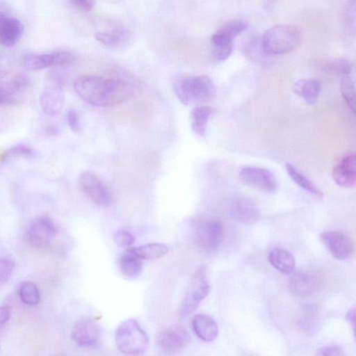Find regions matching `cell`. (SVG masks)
Segmentation results:
<instances>
[{"mask_svg": "<svg viewBox=\"0 0 356 356\" xmlns=\"http://www.w3.org/2000/svg\"><path fill=\"white\" fill-rule=\"evenodd\" d=\"M341 95L349 109L355 113V90L352 79L348 76H342L340 82Z\"/></svg>", "mask_w": 356, "mask_h": 356, "instance_id": "f1b7e54d", "label": "cell"}, {"mask_svg": "<svg viewBox=\"0 0 356 356\" xmlns=\"http://www.w3.org/2000/svg\"><path fill=\"white\" fill-rule=\"evenodd\" d=\"M9 152L10 154H12L15 156L25 158H33L35 156V153L32 148L22 143L14 145L11 147Z\"/></svg>", "mask_w": 356, "mask_h": 356, "instance_id": "e575fe53", "label": "cell"}, {"mask_svg": "<svg viewBox=\"0 0 356 356\" xmlns=\"http://www.w3.org/2000/svg\"><path fill=\"white\" fill-rule=\"evenodd\" d=\"M114 242L120 247L130 246L134 243L135 237L129 232L125 229H120L113 235Z\"/></svg>", "mask_w": 356, "mask_h": 356, "instance_id": "d6a6232c", "label": "cell"}, {"mask_svg": "<svg viewBox=\"0 0 356 356\" xmlns=\"http://www.w3.org/2000/svg\"><path fill=\"white\" fill-rule=\"evenodd\" d=\"M328 68L341 76L348 75L351 72L350 63L343 58H338L332 60L328 64Z\"/></svg>", "mask_w": 356, "mask_h": 356, "instance_id": "1f68e13d", "label": "cell"}, {"mask_svg": "<svg viewBox=\"0 0 356 356\" xmlns=\"http://www.w3.org/2000/svg\"><path fill=\"white\" fill-rule=\"evenodd\" d=\"M119 267L121 273L124 277L134 280L138 278L142 273L143 262L140 257L127 249L120 257Z\"/></svg>", "mask_w": 356, "mask_h": 356, "instance_id": "7402d4cb", "label": "cell"}, {"mask_svg": "<svg viewBox=\"0 0 356 356\" xmlns=\"http://www.w3.org/2000/svg\"><path fill=\"white\" fill-rule=\"evenodd\" d=\"M174 92L184 105L201 104L212 101L216 94L213 81L206 75L179 78L173 84Z\"/></svg>", "mask_w": 356, "mask_h": 356, "instance_id": "7a4b0ae2", "label": "cell"}, {"mask_svg": "<svg viewBox=\"0 0 356 356\" xmlns=\"http://www.w3.org/2000/svg\"><path fill=\"white\" fill-rule=\"evenodd\" d=\"M39 102L42 111L49 116H56L62 110L64 90L62 79L57 72H51L47 77Z\"/></svg>", "mask_w": 356, "mask_h": 356, "instance_id": "8992f818", "label": "cell"}, {"mask_svg": "<svg viewBox=\"0 0 356 356\" xmlns=\"http://www.w3.org/2000/svg\"><path fill=\"white\" fill-rule=\"evenodd\" d=\"M285 167L289 176L297 185L316 197H323V193L294 165L286 163Z\"/></svg>", "mask_w": 356, "mask_h": 356, "instance_id": "4316f807", "label": "cell"}, {"mask_svg": "<svg viewBox=\"0 0 356 356\" xmlns=\"http://www.w3.org/2000/svg\"><path fill=\"white\" fill-rule=\"evenodd\" d=\"M192 326L196 335L202 341L211 342L218 337V325L209 315L204 314L195 315L192 320Z\"/></svg>", "mask_w": 356, "mask_h": 356, "instance_id": "ac0fdd59", "label": "cell"}, {"mask_svg": "<svg viewBox=\"0 0 356 356\" xmlns=\"http://www.w3.org/2000/svg\"><path fill=\"white\" fill-rule=\"evenodd\" d=\"M95 39L108 47H116L128 38V32L121 26L114 27L111 31H99L95 33Z\"/></svg>", "mask_w": 356, "mask_h": 356, "instance_id": "484cf974", "label": "cell"}, {"mask_svg": "<svg viewBox=\"0 0 356 356\" xmlns=\"http://www.w3.org/2000/svg\"><path fill=\"white\" fill-rule=\"evenodd\" d=\"M288 286L294 295L305 296L313 292L315 283L309 273L305 271H296L291 273L288 280Z\"/></svg>", "mask_w": 356, "mask_h": 356, "instance_id": "ffe728a7", "label": "cell"}, {"mask_svg": "<svg viewBox=\"0 0 356 356\" xmlns=\"http://www.w3.org/2000/svg\"><path fill=\"white\" fill-rule=\"evenodd\" d=\"M74 60V56L66 51L39 54H27L22 58L24 66L31 70H42L52 66H65L72 64Z\"/></svg>", "mask_w": 356, "mask_h": 356, "instance_id": "4fadbf2b", "label": "cell"}, {"mask_svg": "<svg viewBox=\"0 0 356 356\" xmlns=\"http://www.w3.org/2000/svg\"><path fill=\"white\" fill-rule=\"evenodd\" d=\"M66 119L69 127L73 132H77L79 130L80 123L79 115L76 111L70 109L66 115Z\"/></svg>", "mask_w": 356, "mask_h": 356, "instance_id": "8d00e7d4", "label": "cell"}, {"mask_svg": "<svg viewBox=\"0 0 356 356\" xmlns=\"http://www.w3.org/2000/svg\"><path fill=\"white\" fill-rule=\"evenodd\" d=\"M271 266L285 275H290L296 266L293 255L287 250L275 248L270 251L268 256Z\"/></svg>", "mask_w": 356, "mask_h": 356, "instance_id": "44dd1931", "label": "cell"}, {"mask_svg": "<svg viewBox=\"0 0 356 356\" xmlns=\"http://www.w3.org/2000/svg\"><path fill=\"white\" fill-rule=\"evenodd\" d=\"M71 338L80 347L96 348L101 343L100 327L92 318H81L73 326Z\"/></svg>", "mask_w": 356, "mask_h": 356, "instance_id": "5bb4252c", "label": "cell"}, {"mask_svg": "<svg viewBox=\"0 0 356 356\" xmlns=\"http://www.w3.org/2000/svg\"><path fill=\"white\" fill-rule=\"evenodd\" d=\"M332 178L339 186L350 188L356 182V159L355 154L344 156L332 170Z\"/></svg>", "mask_w": 356, "mask_h": 356, "instance_id": "e0dca14e", "label": "cell"}, {"mask_svg": "<svg viewBox=\"0 0 356 356\" xmlns=\"http://www.w3.org/2000/svg\"><path fill=\"white\" fill-rule=\"evenodd\" d=\"M232 43H211V59L216 63L225 60L232 51Z\"/></svg>", "mask_w": 356, "mask_h": 356, "instance_id": "f546056e", "label": "cell"}, {"mask_svg": "<svg viewBox=\"0 0 356 356\" xmlns=\"http://www.w3.org/2000/svg\"><path fill=\"white\" fill-rule=\"evenodd\" d=\"M195 235L197 243L202 250L213 252L217 250L222 242L224 227L218 220H204L198 223Z\"/></svg>", "mask_w": 356, "mask_h": 356, "instance_id": "30bf717a", "label": "cell"}, {"mask_svg": "<svg viewBox=\"0 0 356 356\" xmlns=\"http://www.w3.org/2000/svg\"><path fill=\"white\" fill-rule=\"evenodd\" d=\"M24 26L11 11L7 2L0 0V44L10 47L15 45L22 38Z\"/></svg>", "mask_w": 356, "mask_h": 356, "instance_id": "ba28073f", "label": "cell"}, {"mask_svg": "<svg viewBox=\"0 0 356 356\" xmlns=\"http://www.w3.org/2000/svg\"><path fill=\"white\" fill-rule=\"evenodd\" d=\"M316 355H321V356H322V355L334 356V355H343L344 353L343 351V349L339 346L328 345V346H323L321 348H319L316 351Z\"/></svg>", "mask_w": 356, "mask_h": 356, "instance_id": "d590c367", "label": "cell"}, {"mask_svg": "<svg viewBox=\"0 0 356 356\" xmlns=\"http://www.w3.org/2000/svg\"><path fill=\"white\" fill-rule=\"evenodd\" d=\"M129 250L134 252L141 259L154 260L165 256L168 248L160 243H151L140 246L130 247Z\"/></svg>", "mask_w": 356, "mask_h": 356, "instance_id": "d4e9b609", "label": "cell"}, {"mask_svg": "<svg viewBox=\"0 0 356 356\" xmlns=\"http://www.w3.org/2000/svg\"><path fill=\"white\" fill-rule=\"evenodd\" d=\"M244 51L246 56L252 60L257 59L261 52H265L262 42L255 40H251L247 44L244 48Z\"/></svg>", "mask_w": 356, "mask_h": 356, "instance_id": "836d02e7", "label": "cell"}, {"mask_svg": "<svg viewBox=\"0 0 356 356\" xmlns=\"http://www.w3.org/2000/svg\"><path fill=\"white\" fill-rule=\"evenodd\" d=\"M248 26V22L241 19L230 20L213 34L211 43H232L233 40Z\"/></svg>", "mask_w": 356, "mask_h": 356, "instance_id": "d6986e66", "label": "cell"}, {"mask_svg": "<svg viewBox=\"0 0 356 356\" xmlns=\"http://www.w3.org/2000/svg\"><path fill=\"white\" fill-rule=\"evenodd\" d=\"M321 241L330 254L337 259L346 260L354 252V245L350 238L339 230L325 231L320 235Z\"/></svg>", "mask_w": 356, "mask_h": 356, "instance_id": "9a60e30c", "label": "cell"}, {"mask_svg": "<svg viewBox=\"0 0 356 356\" xmlns=\"http://www.w3.org/2000/svg\"><path fill=\"white\" fill-rule=\"evenodd\" d=\"M14 267L15 262L13 259L6 257H0V287L9 280Z\"/></svg>", "mask_w": 356, "mask_h": 356, "instance_id": "4dcf8cb0", "label": "cell"}, {"mask_svg": "<svg viewBox=\"0 0 356 356\" xmlns=\"http://www.w3.org/2000/svg\"><path fill=\"white\" fill-rule=\"evenodd\" d=\"M69 1L75 8L83 11L90 10L95 3V0H69Z\"/></svg>", "mask_w": 356, "mask_h": 356, "instance_id": "74e56055", "label": "cell"}, {"mask_svg": "<svg viewBox=\"0 0 356 356\" xmlns=\"http://www.w3.org/2000/svg\"><path fill=\"white\" fill-rule=\"evenodd\" d=\"M346 318L347 321L350 323L351 327L355 332V311L354 308H350L346 313Z\"/></svg>", "mask_w": 356, "mask_h": 356, "instance_id": "60d3db41", "label": "cell"}, {"mask_svg": "<svg viewBox=\"0 0 356 356\" xmlns=\"http://www.w3.org/2000/svg\"><path fill=\"white\" fill-rule=\"evenodd\" d=\"M229 212L232 218L241 224L253 225L260 218V211L256 203L250 197L238 196L229 204Z\"/></svg>", "mask_w": 356, "mask_h": 356, "instance_id": "2e32d148", "label": "cell"}, {"mask_svg": "<svg viewBox=\"0 0 356 356\" xmlns=\"http://www.w3.org/2000/svg\"><path fill=\"white\" fill-rule=\"evenodd\" d=\"M115 341L121 353L131 355L143 354L149 344L147 333L134 318L127 319L118 327Z\"/></svg>", "mask_w": 356, "mask_h": 356, "instance_id": "3957f363", "label": "cell"}, {"mask_svg": "<svg viewBox=\"0 0 356 356\" xmlns=\"http://www.w3.org/2000/svg\"><path fill=\"white\" fill-rule=\"evenodd\" d=\"M81 191L96 205L108 207L113 202V197L108 188L94 172L83 171L79 177Z\"/></svg>", "mask_w": 356, "mask_h": 356, "instance_id": "9c48e42d", "label": "cell"}, {"mask_svg": "<svg viewBox=\"0 0 356 356\" xmlns=\"http://www.w3.org/2000/svg\"><path fill=\"white\" fill-rule=\"evenodd\" d=\"M19 296L23 302L29 305H35L40 300V292L35 284L26 281L21 284Z\"/></svg>", "mask_w": 356, "mask_h": 356, "instance_id": "83f0119b", "label": "cell"}, {"mask_svg": "<svg viewBox=\"0 0 356 356\" xmlns=\"http://www.w3.org/2000/svg\"><path fill=\"white\" fill-rule=\"evenodd\" d=\"M10 67L8 60L0 55V81L3 80L10 73Z\"/></svg>", "mask_w": 356, "mask_h": 356, "instance_id": "f35d334b", "label": "cell"}, {"mask_svg": "<svg viewBox=\"0 0 356 356\" xmlns=\"http://www.w3.org/2000/svg\"><path fill=\"white\" fill-rule=\"evenodd\" d=\"M238 175L244 184L265 192H273L278 186L274 173L266 168L245 166L241 168Z\"/></svg>", "mask_w": 356, "mask_h": 356, "instance_id": "7c38bea8", "label": "cell"}, {"mask_svg": "<svg viewBox=\"0 0 356 356\" xmlns=\"http://www.w3.org/2000/svg\"><path fill=\"white\" fill-rule=\"evenodd\" d=\"M11 309L9 307L0 306V328L10 319Z\"/></svg>", "mask_w": 356, "mask_h": 356, "instance_id": "ab89813d", "label": "cell"}, {"mask_svg": "<svg viewBox=\"0 0 356 356\" xmlns=\"http://www.w3.org/2000/svg\"><path fill=\"white\" fill-rule=\"evenodd\" d=\"M189 332L180 325H172L160 332L156 345L160 350L172 355L184 349L190 342Z\"/></svg>", "mask_w": 356, "mask_h": 356, "instance_id": "8fae6325", "label": "cell"}, {"mask_svg": "<svg viewBox=\"0 0 356 356\" xmlns=\"http://www.w3.org/2000/svg\"><path fill=\"white\" fill-rule=\"evenodd\" d=\"M295 94L310 104H314L318 97L321 84L315 79H304L297 81L292 87Z\"/></svg>", "mask_w": 356, "mask_h": 356, "instance_id": "603a6c76", "label": "cell"}, {"mask_svg": "<svg viewBox=\"0 0 356 356\" xmlns=\"http://www.w3.org/2000/svg\"><path fill=\"white\" fill-rule=\"evenodd\" d=\"M74 89L86 102L98 107L112 106L131 99L140 92V83L125 72L114 77L85 74L74 81Z\"/></svg>", "mask_w": 356, "mask_h": 356, "instance_id": "6da1fadb", "label": "cell"}, {"mask_svg": "<svg viewBox=\"0 0 356 356\" xmlns=\"http://www.w3.org/2000/svg\"><path fill=\"white\" fill-rule=\"evenodd\" d=\"M209 291L206 268L201 266L191 278L181 305L180 315L184 318L191 314L207 296Z\"/></svg>", "mask_w": 356, "mask_h": 356, "instance_id": "5b68a950", "label": "cell"}, {"mask_svg": "<svg viewBox=\"0 0 356 356\" xmlns=\"http://www.w3.org/2000/svg\"><path fill=\"white\" fill-rule=\"evenodd\" d=\"M10 156V152L5 149H0V165L7 161Z\"/></svg>", "mask_w": 356, "mask_h": 356, "instance_id": "b9f144b4", "label": "cell"}, {"mask_svg": "<svg viewBox=\"0 0 356 356\" xmlns=\"http://www.w3.org/2000/svg\"><path fill=\"white\" fill-rule=\"evenodd\" d=\"M300 41V31L291 24H279L267 30L261 39L265 52L273 54L289 53L295 49Z\"/></svg>", "mask_w": 356, "mask_h": 356, "instance_id": "277c9868", "label": "cell"}, {"mask_svg": "<svg viewBox=\"0 0 356 356\" xmlns=\"http://www.w3.org/2000/svg\"><path fill=\"white\" fill-rule=\"evenodd\" d=\"M57 232L58 229L50 218L39 216L31 221L26 232V241L33 248L45 249L49 246Z\"/></svg>", "mask_w": 356, "mask_h": 356, "instance_id": "52a82bcc", "label": "cell"}, {"mask_svg": "<svg viewBox=\"0 0 356 356\" xmlns=\"http://www.w3.org/2000/svg\"><path fill=\"white\" fill-rule=\"evenodd\" d=\"M211 113L212 108L208 106L200 105L192 110L191 113V125L195 134L204 136L207 123Z\"/></svg>", "mask_w": 356, "mask_h": 356, "instance_id": "cb8c5ba5", "label": "cell"}]
</instances>
